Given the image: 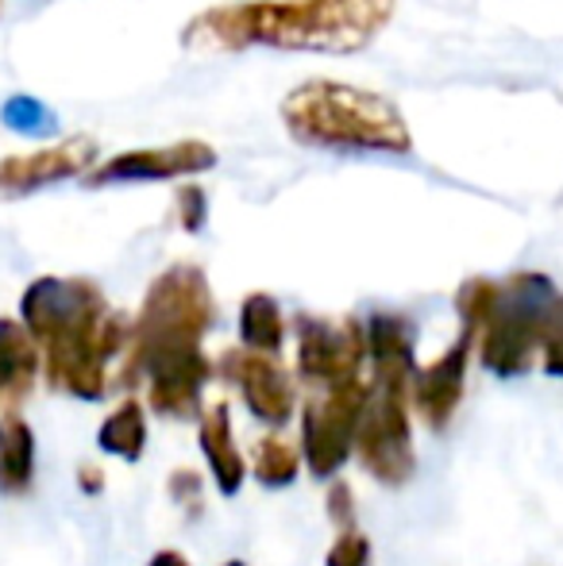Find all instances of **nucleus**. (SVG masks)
Here are the masks:
<instances>
[{"instance_id": "nucleus-1", "label": "nucleus", "mask_w": 563, "mask_h": 566, "mask_svg": "<svg viewBox=\"0 0 563 566\" xmlns=\"http://www.w3.org/2000/svg\"><path fill=\"white\" fill-rule=\"evenodd\" d=\"M398 0H228L197 12L181 28V46L194 54L271 51L355 54L394 20Z\"/></svg>"}, {"instance_id": "nucleus-2", "label": "nucleus", "mask_w": 563, "mask_h": 566, "mask_svg": "<svg viewBox=\"0 0 563 566\" xmlns=\"http://www.w3.org/2000/svg\"><path fill=\"white\" fill-rule=\"evenodd\" d=\"M20 313L43 350L46 381L82 401L105 394L108 363L132 343V324L113 313L90 277H35Z\"/></svg>"}, {"instance_id": "nucleus-3", "label": "nucleus", "mask_w": 563, "mask_h": 566, "mask_svg": "<svg viewBox=\"0 0 563 566\" xmlns=\"http://www.w3.org/2000/svg\"><path fill=\"white\" fill-rule=\"evenodd\" d=\"M293 143L313 150H347V155H409L414 135L406 116L383 93L359 85L309 77L293 85L279 108Z\"/></svg>"}, {"instance_id": "nucleus-4", "label": "nucleus", "mask_w": 563, "mask_h": 566, "mask_svg": "<svg viewBox=\"0 0 563 566\" xmlns=\"http://www.w3.org/2000/svg\"><path fill=\"white\" fill-rule=\"evenodd\" d=\"M212 321H217V301H212L205 270L189 266V262H178V266L163 270V274L150 282L136 324H132L128 374L147 363V358L166 355V350L201 347ZM128 374H124V378H128Z\"/></svg>"}, {"instance_id": "nucleus-5", "label": "nucleus", "mask_w": 563, "mask_h": 566, "mask_svg": "<svg viewBox=\"0 0 563 566\" xmlns=\"http://www.w3.org/2000/svg\"><path fill=\"white\" fill-rule=\"evenodd\" d=\"M563 316L560 290L544 274H513L498 290V305L482 324V363L487 370L513 378L533 366L536 347H544Z\"/></svg>"}, {"instance_id": "nucleus-6", "label": "nucleus", "mask_w": 563, "mask_h": 566, "mask_svg": "<svg viewBox=\"0 0 563 566\" xmlns=\"http://www.w3.org/2000/svg\"><path fill=\"white\" fill-rule=\"evenodd\" d=\"M367 401L371 386L359 381V374H355V378H344L324 389L321 401L305 405L301 448H305V462L316 478H332L344 467L347 451L355 448V436H359V420Z\"/></svg>"}, {"instance_id": "nucleus-7", "label": "nucleus", "mask_w": 563, "mask_h": 566, "mask_svg": "<svg viewBox=\"0 0 563 566\" xmlns=\"http://www.w3.org/2000/svg\"><path fill=\"white\" fill-rule=\"evenodd\" d=\"M406 389H386L371 381V401L363 409L355 451L367 474L383 485H402L414 474V440L406 420Z\"/></svg>"}, {"instance_id": "nucleus-8", "label": "nucleus", "mask_w": 563, "mask_h": 566, "mask_svg": "<svg viewBox=\"0 0 563 566\" xmlns=\"http://www.w3.org/2000/svg\"><path fill=\"white\" fill-rule=\"evenodd\" d=\"M367 358V324L355 316L347 321H324V316H301L298 321V374L309 386H336L355 378Z\"/></svg>"}, {"instance_id": "nucleus-9", "label": "nucleus", "mask_w": 563, "mask_h": 566, "mask_svg": "<svg viewBox=\"0 0 563 566\" xmlns=\"http://www.w3.org/2000/svg\"><path fill=\"white\" fill-rule=\"evenodd\" d=\"M217 166V150L205 139H178L166 147H136L97 163L85 174L90 189L132 186V181H178L189 174H205Z\"/></svg>"}, {"instance_id": "nucleus-10", "label": "nucleus", "mask_w": 563, "mask_h": 566, "mask_svg": "<svg viewBox=\"0 0 563 566\" xmlns=\"http://www.w3.org/2000/svg\"><path fill=\"white\" fill-rule=\"evenodd\" d=\"M93 166H97V139L90 135H70V139L39 147L31 155H8L0 158V201L39 193V189L70 178H85Z\"/></svg>"}, {"instance_id": "nucleus-11", "label": "nucleus", "mask_w": 563, "mask_h": 566, "mask_svg": "<svg viewBox=\"0 0 563 566\" xmlns=\"http://www.w3.org/2000/svg\"><path fill=\"white\" fill-rule=\"evenodd\" d=\"M136 378H147L150 409L158 417L186 420L201 409V389L212 378V363L201 347L166 350V355H155L143 366H136L124 381H136Z\"/></svg>"}, {"instance_id": "nucleus-12", "label": "nucleus", "mask_w": 563, "mask_h": 566, "mask_svg": "<svg viewBox=\"0 0 563 566\" xmlns=\"http://www.w3.org/2000/svg\"><path fill=\"white\" fill-rule=\"evenodd\" d=\"M220 374H225L228 381H236L243 394V401H248V409L256 412L263 424H285L293 412V381L290 374L282 370L279 363H274L267 350H225L220 355Z\"/></svg>"}, {"instance_id": "nucleus-13", "label": "nucleus", "mask_w": 563, "mask_h": 566, "mask_svg": "<svg viewBox=\"0 0 563 566\" xmlns=\"http://www.w3.org/2000/svg\"><path fill=\"white\" fill-rule=\"evenodd\" d=\"M471 343H475V332L463 328V336L451 343L432 366H425L421 374H414L409 397H414L417 412H421L432 428L448 424L459 397H463V374H467V358H471Z\"/></svg>"}, {"instance_id": "nucleus-14", "label": "nucleus", "mask_w": 563, "mask_h": 566, "mask_svg": "<svg viewBox=\"0 0 563 566\" xmlns=\"http://www.w3.org/2000/svg\"><path fill=\"white\" fill-rule=\"evenodd\" d=\"M367 358L375 386L414 389V328L394 313H375L367 321Z\"/></svg>"}, {"instance_id": "nucleus-15", "label": "nucleus", "mask_w": 563, "mask_h": 566, "mask_svg": "<svg viewBox=\"0 0 563 566\" xmlns=\"http://www.w3.org/2000/svg\"><path fill=\"white\" fill-rule=\"evenodd\" d=\"M39 343L28 332V324L0 321V409H12L31 394L39 374Z\"/></svg>"}, {"instance_id": "nucleus-16", "label": "nucleus", "mask_w": 563, "mask_h": 566, "mask_svg": "<svg viewBox=\"0 0 563 566\" xmlns=\"http://www.w3.org/2000/svg\"><path fill=\"white\" fill-rule=\"evenodd\" d=\"M201 451L212 467L220 493H236L243 482V454L236 451L232 440V420H228V405L217 401L209 412L201 417Z\"/></svg>"}, {"instance_id": "nucleus-17", "label": "nucleus", "mask_w": 563, "mask_h": 566, "mask_svg": "<svg viewBox=\"0 0 563 566\" xmlns=\"http://www.w3.org/2000/svg\"><path fill=\"white\" fill-rule=\"evenodd\" d=\"M35 474V436L28 420L8 412L0 420V493H28Z\"/></svg>"}, {"instance_id": "nucleus-18", "label": "nucleus", "mask_w": 563, "mask_h": 566, "mask_svg": "<svg viewBox=\"0 0 563 566\" xmlns=\"http://www.w3.org/2000/svg\"><path fill=\"white\" fill-rule=\"evenodd\" d=\"M285 336L282 308L271 293H251L240 308V339L251 350H267V355H279Z\"/></svg>"}, {"instance_id": "nucleus-19", "label": "nucleus", "mask_w": 563, "mask_h": 566, "mask_svg": "<svg viewBox=\"0 0 563 566\" xmlns=\"http://www.w3.org/2000/svg\"><path fill=\"white\" fill-rule=\"evenodd\" d=\"M97 443L108 454H121V459L136 462L143 454V443H147V420H143V405L139 401H124L113 417L101 424Z\"/></svg>"}, {"instance_id": "nucleus-20", "label": "nucleus", "mask_w": 563, "mask_h": 566, "mask_svg": "<svg viewBox=\"0 0 563 566\" xmlns=\"http://www.w3.org/2000/svg\"><path fill=\"white\" fill-rule=\"evenodd\" d=\"M0 124L15 135H51L59 132V116H54L51 105H43L39 97L31 93H12V97L0 105Z\"/></svg>"}, {"instance_id": "nucleus-21", "label": "nucleus", "mask_w": 563, "mask_h": 566, "mask_svg": "<svg viewBox=\"0 0 563 566\" xmlns=\"http://www.w3.org/2000/svg\"><path fill=\"white\" fill-rule=\"evenodd\" d=\"M498 290H502V282H490V277H471V282L459 285L456 313H459V321H463V328H471L475 336H479L482 324H487L490 313H494Z\"/></svg>"}, {"instance_id": "nucleus-22", "label": "nucleus", "mask_w": 563, "mask_h": 566, "mask_svg": "<svg viewBox=\"0 0 563 566\" xmlns=\"http://www.w3.org/2000/svg\"><path fill=\"white\" fill-rule=\"evenodd\" d=\"M301 470V454L285 440H263L256 448V474L263 485H290Z\"/></svg>"}, {"instance_id": "nucleus-23", "label": "nucleus", "mask_w": 563, "mask_h": 566, "mask_svg": "<svg viewBox=\"0 0 563 566\" xmlns=\"http://www.w3.org/2000/svg\"><path fill=\"white\" fill-rule=\"evenodd\" d=\"M174 205H178V224L186 231H201L205 220H209V197H205L201 186H178L174 193Z\"/></svg>"}, {"instance_id": "nucleus-24", "label": "nucleus", "mask_w": 563, "mask_h": 566, "mask_svg": "<svg viewBox=\"0 0 563 566\" xmlns=\"http://www.w3.org/2000/svg\"><path fill=\"white\" fill-rule=\"evenodd\" d=\"M329 566H367L371 563V544L367 536H359V532H344V536L332 544L329 559H324Z\"/></svg>"}, {"instance_id": "nucleus-25", "label": "nucleus", "mask_w": 563, "mask_h": 566, "mask_svg": "<svg viewBox=\"0 0 563 566\" xmlns=\"http://www.w3.org/2000/svg\"><path fill=\"white\" fill-rule=\"evenodd\" d=\"M170 493H174L178 505L201 509V482H197L194 470H178V474H170Z\"/></svg>"}, {"instance_id": "nucleus-26", "label": "nucleus", "mask_w": 563, "mask_h": 566, "mask_svg": "<svg viewBox=\"0 0 563 566\" xmlns=\"http://www.w3.org/2000/svg\"><path fill=\"white\" fill-rule=\"evenodd\" d=\"M329 513H332V521L352 524L355 505H352V490H347V482H336V485L329 490Z\"/></svg>"}, {"instance_id": "nucleus-27", "label": "nucleus", "mask_w": 563, "mask_h": 566, "mask_svg": "<svg viewBox=\"0 0 563 566\" xmlns=\"http://www.w3.org/2000/svg\"><path fill=\"white\" fill-rule=\"evenodd\" d=\"M544 370L563 374V316L556 321V328H552L549 343H544Z\"/></svg>"}, {"instance_id": "nucleus-28", "label": "nucleus", "mask_w": 563, "mask_h": 566, "mask_svg": "<svg viewBox=\"0 0 563 566\" xmlns=\"http://www.w3.org/2000/svg\"><path fill=\"white\" fill-rule=\"evenodd\" d=\"M147 566H189V559H181L178 552H158Z\"/></svg>"}, {"instance_id": "nucleus-29", "label": "nucleus", "mask_w": 563, "mask_h": 566, "mask_svg": "<svg viewBox=\"0 0 563 566\" xmlns=\"http://www.w3.org/2000/svg\"><path fill=\"white\" fill-rule=\"evenodd\" d=\"M82 490H101V470L97 467H82Z\"/></svg>"}, {"instance_id": "nucleus-30", "label": "nucleus", "mask_w": 563, "mask_h": 566, "mask_svg": "<svg viewBox=\"0 0 563 566\" xmlns=\"http://www.w3.org/2000/svg\"><path fill=\"white\" fill-rule=\"evenodd\" d=\"M228 566H243V563H228Z\"/></svg>"}]
</instances>
